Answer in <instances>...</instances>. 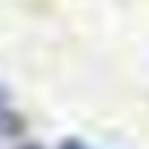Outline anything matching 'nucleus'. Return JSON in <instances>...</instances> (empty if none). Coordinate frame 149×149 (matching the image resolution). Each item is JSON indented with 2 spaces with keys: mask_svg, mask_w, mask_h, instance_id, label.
Here are the masks:
<instances>
[{
  "mask_svg": "<svg viewBox=\"0 0 149 149\" xmlns=\"http://www.w3.org/2000/svg\"><path fill=\"white\" fill-rule=\"evenodd\" d=\"M24 129V120L18 117L15 111V102H12V94L9 88L0 82V137H12Z\"/></svg>",
  "mask_w": 149,
  "mask_h": 149,
  "instance_id": "obj_1",
  "label": "nucleus"
},
{
  "mask_svg": "<svg viewBox=\"0 0 149 149\" xmlns=\"http://www.w3.org/2000/svg\"><path fill=\"white\" fill-rule=\"evenodd\" d=\"M61 149H85V146H82V143H79V140H67V143H64V146H61Z\"/></svg>",
  "mask_w": 149,
  "mask_h": 149,
  "instance_id": "obj_2",
  "label": "nucleus"
},
{
  "mask_svg": "<svg viewBox=\"0 0 149 149\" xmlns=\"http://www.w3.org/2000/svg\"><path fill=\"white\" fill-rule=\"evenodd\" d=\"M15 149H44V146H38V143H21V146H15Z\"/></svg>",
  "mask_w": 149,
  "mask_h": 149,
  "instance_id": "obj_3",
  "label": "nucleus"
}]
</instances>
